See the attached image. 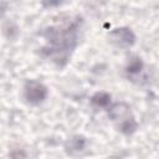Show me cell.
<instances>
[{
	"instance_id": "6da1fadb",
	"label": "cell",
	"mask_w": 159,
	"mask_h": 159,
	"mask_svg": "<svg viewBox=\"0 0 159 159\" xmlns=\"http://www.w3.org/2000/svg\"><path fill=\"white\" fill-rule=\"evenodd\" d=\"M25 99L31 104H39L47 97V87L39 81H29L24 87Z\"/></svg>"
},
{
	"instance_id": "7a4b0ae2",
	"label": "cell",
	"mask_w": 159,
	"mask_h": 159,
	"mask_svg": "<svg viewBox=\"0 0 159 159\" xmlns=\"http://www.w3.org/2000/svg\"><path fill=\"white\" fill-rule=\"evenodd\" d=\"M108 116L113 122H117L118 124L122 123L123 120L133 117L130 114L129 106L124 102H118V103H114L113 106H111L108 109Z\"/></svg>"
},
{
	"instance_id": "3957f363",
	"label": "cell",
	"mask_w": 159,
	"mask_h": 159,
	"mask_svg": "<svg viewBox=\"0 0 159 159\" xmlns=\"http://www.w3.org/2000/svg\"><path fill=\"white\" fill-rule=\"evenodd\" d=\"M112 41L116 42L118 46H132L135 41V36L132 32L130 29L122 27V29H116L114 31L111 32Z\"/></svg>"
},
{
	"instance_id": "277c9868",
	"label": "cell",
	"mask_w": 159,
	"mask_h": 159,
	"mask_svg": "<svg viewBox=\"0 0 159 159\" xmlns=\"http://www.w3.org/2000/svg\"><path fill=\"white\" fill-rule=\"evenodd\" d=\"M86 138L82 137V135H73L71 138H68V140L66 142L65 144V149L68 154L73 155V154H77L80 152H82L86 147Z\"/></svg>"
},
{
	"instance_id": "5b68a950",
	"label": "cell",
	"mask_w": 159,
	"mask_h": 159,
	"mask_svg": "<svg viewBox=\"0 0 159 159\" xmlns=\"http://www.w3.org/2000/svg\"><path fill=\"white\" fill-rule=\"evenodd\" d=\"M111 94L107 93V92H97L92 96L91 98V102L93 106L96 107H99V108H106L109 106L111 103Z\"/></svg>"
},
{
	"instance_id": "8992f818",
	"label": "cell",
	"mask_w": 159,
	"mask_h": 159,
	"mask_svg": "<svg viewBox=\"0 0 159 159\" xmlns=\"http://www.w3.org/2000/svg\"><path fill=\"white\" fill-rule=\"evenodd\" d=\"M142 68H143V61L138 56L130 57L127 62V66H125V71L129 75H137L142 71Z\"/></svg>"
},
{
	"instance_id": "52a82bcc",
	"label": "cell",
	"mask_w": 159,
	"mask_h": 159,
	"mask_svg": "<svg viewBox=\"0 0 159 159\" xmlns=\"http://www.w3.org/2000/svg\"><path fill=\"white\" fill-rule=\"evenodd\" d=\"M137 128H138V124H137L134 117H130V118H128V119H125V120H123L122 123L118 124V129L123 134H127V135L134 133L137 130Z\"/></svg>"
}]
</instances>
